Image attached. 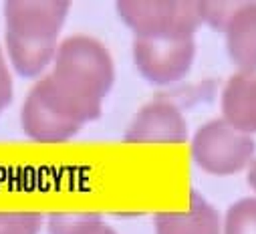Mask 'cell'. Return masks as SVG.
Here are the masks:
<instances>
[{"mask_svg":"<svg viewBox=\"0 0 256 234\" xmlns=\"http://www.w3.org/2000/svg\"><path fill=\"white\" fill-rule=\"evenodd\" d=\"M46 77L67 105L89 124L101 115L103 99L115 83V65L101 40L73 34L58 42L52 71Z\"/></svg>","mask_w":256,"mask_h":234,"instance_id":"6da1fadb","label":"cell"},{"mask_svg":"<svg viewBox=\"0 0 256 234\" xmlns=\"http://www.w3.org/2000/svg\"><path fill=\"white\" fill-rule=\"evenodd\" d=\"M115 10L136 38H194L202 26L194 0H121Z\"/></svg>","mask_w":256,"mask_h":234,"instance_id":"7a4b0ae2","label":"cell"},{"mask_svg":"<svg viewBox=\"0 0 256 234\" xmlns=\"http://www.w3.org/2000/svg\"><path fill=\"white\" fill-rule=\"evenodd\" d=\"M256 142L252 136L232 128L222 117L206 122L192 138L190 154L194 164L210 176H234L254 160Z\"/></svg>","mask_w":256,"mask_h":234,"instance_id":"3957f363","label":"cell"},{"mask_svg":"<svg viewBox=\"0 0 256 234\" xmlns=\"http://www.w3.org/2000/svg\"><path fill=\"white\" fill-rule=\"evenodd\" d=\"M194 38H136L134 42L136 69L156 87L182 81L194 65Z\"/></svg>","mask_w":256,"mask_h":234,"instance_id":"277c9868","label":"cell"},{"mask_svg":"<svg viewBox=\"0 0 256 234\" xmlns=\"http://www.w3.org/2000/svg\"><path fill=\"white\" fill-rule=\"evenodd\" d=\"M123 140L142 146H178L188 140V122L174 103L152 101L136 113Z\"/></svg>","mask_w":256,"mask_h":234,"instance_id":"5b68a950","label":"cell"},{"mask_svg":"<svg viewBox=\"0 0 256 234\" xmlns=\"http://www.w3.org/2000/svg\"><path fill=\"white\" fill-rule=\"evenodd\" d=\"M71 10L65 0H10L4 4L6 32L58 38Z\"/></svg>","mask_w":256,"mask_h":234,"instance_id":"8992f818","label":"cell"},{"mask_svg":"<svg viewBox=\"0 0 256 234\" xmlns=\"http://www.w3.org/2000/svg\"><path fill=\"white\" fill-rule=\"evenodd\" d=\"M20 126L26 138L36 144H65L83 130L81 126L58 115L32 89L26 95L20 111Z\"/></svg>","mask_w":256,"mask_h":234,"instance_id":"52a82bcc","label":"cell"},{"mask_svg":"<svg viewBox=\"0 0 256 234\" xmlns=\"http://www.w3.org/2000/svg\"><path fill=\"white\" fill-rule=\"evenodd\" d=\"M154 230L156 234H222V220L218 210L194 190L188 210L156 214Z\"/></svg>","mask_w":256,"mask_h":234,"instance_id":"ba28073f","label":"cell"},{"mask_svg":"<svg viewBox=\"0 0 256 234\" xmlns=\"http://www.w3.org/2000/svg\"><path fill=\"white\" fill-rule=\"evenodd\" d=\"M224 38L226 52L238 73L256 75V2H240Z\"/></svg>","mask_w":256,"mask_h":234,"instance_id":"9c48e42d","label":"cell"},{"mask_svg":"<svg viewBox=\"0 0 256 234\" xmlns=\"http://www.w3.org/2000/svg\"><path fill=\"white\" fill-rule=\"evenodd\" d=\"M222 120L232 128L256 136V75L236 73L222 89Z\"/></svg>","mask_w":256,"mask_h":234,"instance_id":"30bf717a","label":"cell"},{"mask_svg":"<svg viewBox=\"0 0 256 234\" xmlns=\"http://www.w3.org/2000/svg\"><path fill=\"white\" fill-rule=\"evenodd\" d=\"M58 48V38L24 36L6 32V52L12 69L24 79L40 77L52 63Z\"/></svg>","mask_w":256,"mask_h":234,"instance_id":"8fae6325","label":"cell"},{"mask_svg":"<svg viewBox=\"0 0 256 234\" xmlns=\"http://www.w3.org/2000/svg\"><path fill=\"white\" fill-rule=\"evenodd\" d=\"M103 224L95 212H56L48 216V234H93Z\"/></svg>","mask_w":256,"mask_h":234,"instance_id":"7c38bea8","label":"cell"},{"mask_svg":"<svg viewBox=\"0 0 256 234\" xmlns=\"http://www.w3.org/2000/svg\"><path fill=\"white\" fill-rule=\"evenodd\" d=\"M222 234H256V196L240 198L226 210Z\"/></svg>","mask_w":256,"mask_h":234,"instance_id":"4fadbf2b","label":"cell"},{"mask_svg":"<svg viewBox=\"0 0 256 234\" xmlns=\"http://www.w3.org/2000/svg\"><path fill=\"white\" fill-rule=\"evenodd\" d=\"M40 228L38 212H0V234H38Z\"/></svg>","mask_w":256,"mask_h":234,"instance_id":"5bb4252c","label":"cell"},{"mask_svg":"<svg viewBox=\"0 0 256 234\" xmlns=\"http://www.w3.org/2000/svg\"><path fill=\"white\" fill-rule=\"evenodd\" d=\"M200 4V18L202 24L224 34L226 26L230 24L234 12L238 10L240 2H198Z\"/></svg>","mask_w":256,"mask_h":234,"instance_id":"9a60e30c","label":"cell"},{"mask_svg":"<svg viewBox=\"0 0 256 234\" xmlns=\"http://www.w3.org/2000/svg\"><path fill=\"white\" fill-rule=\"evenodd\" d=\"M12 95H14L12 75H10V69H8V63L2 50H0V113L12 103Z\"/></svg>","mask_w":256,"mask_h":234,"instance_id":"2e32d148","label":"cell"},{"mask_svg":"<svg viewBox=\"0 0 256 234\" xmlns=\"http://www.w3.org/2000/svg\"><path fill=\"white\" fill-rule=\"evenodd\" d=\"M246 180H248V186L252 188V192H256V158L250 162V166L246 168Z\"/></svg>","mask_w":256,"mask_h":234,"instance_id":"e0dca14e","label":"cell"},{"mask_svg":"<svg viewBox=\"0 0 256 234\" xmlns=\"http://www.w3.org/2000/svg\"><path fill=\"white\" fill-rule=\"evenodd\" d=\"M93 234H117V232H115L111 226H107V224L103 222V224H101V226H99V228H97Z\"/></svg>","mask_w":256,"mask_h":234,"instance_id":"ac0fdd59","label":"cell"}]
</instances>
